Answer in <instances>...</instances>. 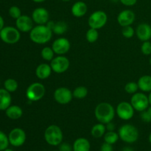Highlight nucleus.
<instances>
[{"label":"nucleus","mask_w":151,"mask_h":151,"mask_svg":"<svg viewBox=\"0 0 151 151\" xmlns=\"http://www.w3.org/2000/svg\"><path fill=\"white\" fill-rule=\"evenodd\" d=\"M122 151H134L131 147H125L122 149Z\"/></svg>","instance_id":"43"},{"label":"nucleus","mask_w":151,"mask_h":151,"mask_svg":"<svg viewBox=\"0 0 151 151\" xmlns=\"http://www.w3.org/2000/svg\"><path fill=\"white\" fill-rule=\"evenodd\" d=\"M119 1L125 6L131 7V6H134L137 4V0H120Z\"/></svg>","instance_id":"39"},{"label":"nucleus","mask_w":151,"mask_h":151,"mask_svg":"<svg viewBox=\"0 0 151 151\" xmlns=\"http://www.w3.org/2000/svg\"><path fill=\"white\" fill-rule=\"evenodd\" d=\"M100 151H113V147L112 145L109 144L107 142H104L101 145Z\"/></svg>","instance_id":"38"},{"label":"nucleus","mask_w":151,"mask_h":151,"mask_svg":"<svg viewBox=\"0 0 151 151\" xmlns=\"http://www.w3.org/2000/svg\"><path fill=\"white\" fill-rule=\"evenodd\" d=\"M88 11V6L83 1H77L71 8L72 16L76 18H81L85 16Z\"/></svg>","instance_id":"18"},{"label":"nucleus","mask_w":151,"mask_h":151,"mask_svg":"<svg viewBox=\"0 0 151 151\" xmlns=\"http://www.w3.org/2000/svg\"><path fill=\"white\" fill-rule=\"evenodd\" d=\"M3 151H13V150H11V149H5V150H3Z\"/></svg>","instance_id":"48"},{"label":"nucleus","mask_w":151,"mask_h":151,"mask_svg":"<svg viewBox=\"0 0 151 151\" xmlns=\"http://www.w3.org/2000/svg\"><path fill=\"white\" fill-rule=\"evenodd\" d=\"M12 97L10 92L5 89H0V111H5L11 105Z\"/></svg>","instance_id":"20"},{"label":"nucleus","mask_w":151,"mask_h":151,"mask_svg":"<svg viewBox=\"0 0 151 151\" xmlns=\"http://www.w3.org/2000/svg\"><path fill=\"white\" fill-rule=\"evenodd\" d=\"M72 94H73V97L78 99V100H82L88 95V89L86 87L81 86H78L77 88H75L72 91Z\"/></svg>","instance_id":"26"},{"label":"nucleus","mask_w":151,"mask_h":151,"mask_svg":"<svg viewBox=\"0 0 151 151\" xmlns=\"http://www.w3.org/2000/svg\"><path fill=\"white\" fill-rule=\"evenodd\" d=\"M46 93L45 86L41 83H33L27 87L26 97L30 102H38L44 97Z\"/></svg>","instance_id":"5"},{"label":"nucleus","mask_w":151,"mask_h":151,"mask_svg":"<svg viewBox=\"0 0 151 151\" xmlns=\"http://www.w3.org/2000/svg\"><path fill=\"white\" fill-rule=\"evenodd\" d=\"M52 72L57 74H62L66 72L70 66V61L64 55H58L50 61Z\"/></svg>","instance_id":"10"},{"label":"nucleus","mask_w":151,"mask_h":151,"mask_svg":"<svg viewBox=\"0 0 151 151\" xmlns=\"http://www.w3.org/2000/svg\"><path fill=\"white\" fill-rule=\"evenodd\" d=\"M106 131L107 130H106V125L99 122L92 127L91 130V134L93 137L96 139L101 138L105 135Z\"/></svg>","instance_id":"24"},{"label":"nucleus","mask_w":151,"mask_h":151,"mask_svg":"<svg viewBox=\"0 0 151 151\" xmlns=\"http://www.w3.org/2000/svg\"><path fill=\"white\" fill-rule=\"evenodd\" d=\"M108 16L106 12L103 10H97L90 15L88 19V24L90 28L100 29L106 24Z\"/></svg>","instance_id":"6"},{"label":"nucleus","mask_w":151,"mask_h":151,"mask_svg":"<svg viewBox=\"0 0 151 151\" xmlns=\"http://www.w3.org/2000/svg\"><path fill=\"white\" fill-rule=\"evenodd\" d=\"M5 114L11 119H19L23 115V110L18 106H10L5 110Z\"/></svg>","instance_id":"22"},{"label":"nucleus","mask_w":151,"mask_h":151,"mask_svg":"<svg viewBox=\"0 0 151 151\" xmlns=\"http://www.w3.org/2000/svg\"><path fill=\"white\" fill-rule=\"evenodd\" d=\"M33 24L34 22L32 17H29L27 15H22L19 19H16V26L21 32H30L34 27Z\"/></svg>","instance_id":"15"},{"label":"nucleus","mask_w":151,"mask_h":151,"mask_svg":"<svg viewBox=\"0 0 151 151\" xmlns=\"http://www.w3.org/2000/svg\"><path fill=\"white\" fill-rule=\"evenodd\" d=\"M139 89V86L137 83L135 82H128L125 86V92L129 94H134L137 92Z\"/></svg>","instance_id":"31"},{"label":"nucleus","mask_w":151,"mask_h":151,"mask_svg":"<svg viewBox=\"0 0 151 151\" xmlns=\"http://www.w3.org/2000/svg\"><path fill=\"white\" fill-rule=\"evenodd\" d=\"M149 63H150V64L151 65V56H150V59H149Z\"/></svg>","instance_id":"50"},{"label":"nucleus","mask_w":151,"mask_h":151,"mask_svg":"<svg viewBox=\"0 0 151 151\" xmlns=\"http://www.w3.org/2000/svg\"><path fill=\"white\" fill-rule=\"evenodd\" d=\"M111 1L114 3H116V2H118V1H120V0H111Z\"/></svg>","instance_id":"46"},{"label":"nucleus","mask_w":151,"mask_h":151,"mask_svg":"<svg viewBox=\"0 0 151 151\" xmlns=\"http://www.w3.org/2000/svg\"><path fill=\"white\" fill-rule=\"evenodd\" d=\"M106 130L108 131H114L115 129V125L112 122H109L106 125Z\"/></svg>","instance_id":"40"},{"label":"nucleus","mask_w":151,"mask_h":151,"mask_svg":"<svg viewBox=\"0 0 151 151\" xmlns=\"http://www.w3.org/2000/svg\"><path fill=\"white\" fill-rule=\"evenodd\" d=\"M32 1H34V2L35 3H41V2H44V1H45L46 0H32Z\"/></svg>","instance_id":"44"},{"label":"nucleus","mask_w":151,"mask_h":151,"mask_svg":"<svg viewBox=\"0 0 151 151\" xmlns=\"http://www.w3.org/2000/svg\"><path fill=\"white\" fill-rule=\"evenodd\" d=\"M9 139L5 134L0 131V151H3L7 148L9 145Z\"/></svg>","instance_id":"32"},{"label":"nucleus","mask_w":151,"mask_h":151,"mask_svg":"<svg viewBox=\"0 0 151 151\" xmlns=\"http://www.w3.org/2000/svg\"><path fill=\"white\" fill-rule=\"evenodd\" d=\"M73 151H89L91 145L87 139L81 137L74 142L72 145Z\"/></svg>","instance_id":"21"},{"label":"nucleus","mask_w":151,"mask_h":151,"mask_svg":"<svg viewBox=\"0 0 151 151\" xmlns=\"http://www.w3.org/2000/svg\"><path fill=\"white\" fill-rule=\"evenodd\" d=\"M136 35L139 40L144 42L151 38V26L147 23H142L136 29Z\"/></svg>","instance_id":"17"},{"label":"nucleus","mask_w":151,"mask_h":151,"mask_svg":"<svg viewBox=\"0 0 151 151\" xmlns=\"http://www.w3.org/2000/svg\"><path fill=\"white\" fill-rule=\"evenodd\" d=\"M21 34L19 29L13 27H5L0 32V38L6 44H13L19 42Z\"/></svg>","instance_id":"7"},{"label":"nucleus","mask_w":151,"mask_h":151,"mask_svg":"<svg viewBox=\"0 0 151 151\" xmlns=\"http://www.w3.org/2000/svg\"><path fill=\"white\" fill-rule=\"evenodd\" d=\"M103 137H104L105 142H107L111 145L115 144L119 139L118 133H116L114 131H107V132L105 134V135L103 136Z\"/></svg>","instance_id":"27"},{"label":"nucleus","mask_w":151,"mask_h":151,"mask_svg":"<svg viewBox=\"0 0 151 151\" xmlns=\"http://www.w3.org/2000/svg\"><path fill=\"white\" fill-rule=\"evenodd\" d=\"M149 142H150V143L151 145V133L150 134V135H149Z\"/></svg>","instance_id":"47"},{"label":"nucleus","mask_w":151,"mask_h":151,"mask_svg":"<svg viewBox=\"0 0 151 151\" xmlns=\"http://www.w3.org/2000/svg\"><path fill=\"white\" fill-rule=\"evenodd\" d=\"M9 142L14 147H20L26 141V134L22 128H16L12 130L8 135Z\"/></svg>","instance_id":"12"},{"label":"nucleus","mask_w":151,"mask_h":151,"mask_svg":"<svg viewBox=\"0 0 151 151\" xmlns=\"http://www.w3.org/2000/svg\"><path fill=\"white\" fill-rule=\"evenodd\" d=\"M61 1H65V2H67V1H70V0H61Z\"/></svg>","instance_id":"49"},{"label":"nucleus","mask_w":151,"mask_h":151,"mask_svg":"<svg viewBox=\"0 0 151 151\" xmlns=\"http://www.w3.org/2000/svg\"><path fill=\"white\" fill-rule=\"evenodd\" d=\"M139 89L142 92H150L151 91V76L150 75H143L138 80Z\"/></svg>","instance_id":"23"},{"label":"nucleus","mask_w":151,"mask_h":151,"mask_svg":"<svg viewBox=\"0 0 151 151\" xmlns=\"http://www.w3.org/2000/svg\"><path fill=\"white\" fill-rule=\"evenodd\" d=\"M136 33V31L134 28L131 26H126L122 27V34L125 38H131Z\"/></svg>","instance_id":"33"},{"label":"nucleus","mask_w":151,"mask_h":151,"mask_svg":"<svg viewBox=\"0 0 151 151\" xmlns=\"http://www.w3.org/2000/svg\"><path fill=\"white\" fill-rule=\"evenodd\" d=\"M119 139L126 143H134L139 139V131L131 124H125L119 128L118 131Z\"/></svg>","instance_id":"4"},{"label":"nucleus","mask_w":151,"mask_h":151,"mask_svg":"<svg viewBox=\"0 0 151 151\" xmlns=\"http://www.w3.org/2000/svg\"><path fill=\"white\" fill-rule=\"evenodd\" d=\"M135 109L132 106L131 103L123 101L117 105L116 109V114L118 117L122 120L128 121L133 118L134 115Z\"/></svg>","instance_id":"9"},{"label":"nucleus","mask_w":151,"mask_h":151,"mask_svg":"<svg viewBox=\"0 0 151 151\" xmlns=\"http://www.w3.org/2000/svg\"><path fill=\"white\" fill-rule=\"evenodd\" d=\"M116 114V110L111 104L106 102L100 103L96 106L94 110V115L100 123L106 125L109 122H112Z\"/></svg>","instance_id":"1"},{"label":"nucleus","mask_w":151,"mask_h":151,"mask_svg":"<svg viewBox=\"0 0 151 151\" xmlns=\"http://www.w3.org/2000/svg\"><path fill=\"white\" fill-rule=\"evenodd\" d=\"M68 25L63 21H58L55 22L54 25V27L52 29V32L55 35H61L64 34L67 31Z\"/></svg>","instance_id":"25"},{"label":"nucleus","mask_w":151,"mask_h":151,"mask_svg":"<svg viewBox=\"0 0 151 151\" xmlns=\"http://www.w3.org/2000/svg\"><path fill=\"white\" fill-rule=\"evenodd\" d=\"M4 88H5L7 91H8L9 92H14L17 90L18 86V83L16 80L13 79V78H9L7 79L4 81Z\"/></svg>","instance_id":"30"},{"label":"nucleus","mask_w":151,"mask_h":151,"mask_svg":"<svg viewBox=\"0 0 151 151\" xmlns=\"http://www.w3.org/2000/svg\"><path fill=\"white\" fill-rule=\"evenodd\" d=\"M86 38L88 42L91 43V44L96 42L99 38L98 29L89 28L86 33Z\"/></svg>","instance_id":"28"},{"label":"nucleus","mask_w":151,"mask_h":151,"mask_svg":"<svg viewBox=\"0 0 151 151\" xmlns=\"http://www.w3.org/2000/svg\"><path fill=\"white\" fill-rule=\"evenodd\" d=\"M52 31L46 24L37 25L29 32V38L37 44H45L52 38Z\"/></svg>","instance_id":"2"},{"label":"nucleus","mask_w":151,"mask_h":151,"mask_svg":"<svg viewBox=\"0 0 151 151\" xmlns=\"http://www.w3.org/2000/svg\"><path fill=\"white\" fill-rule=\"evenodd\" d=\"M54 99L58 104L66 105L73 98L72 91L66 87H59L54 91Z\"/></svg>","instance_id":"11"},{"label":"nucleus","mask_w":151,"mask_h":151,"mask_svg":"<svg viewBox=\"0 0 151 151\" xmlns=\"http://www.w3.org/2000/svg\"><path fill=\"white\" fill-rule=\"evenodd\" d=\"M148 100H149V103H150V105L151 106V91H150V92H149Z\"/></svg>","instance_id":"45"},{"label":"nucleus","mask_w":151,"mask_h":151,"mask_svg":"<svg viewBox=\"0 0 151 151\" xmlns=\"http://www.w3.org/2000/svg\"><path fill=\"white\" fill-rule=\"evenodd\" d=\"M55 23V22H53V21H50V20H49V22H47V24H46V25H47V26L48 27L50 28V29H51L52 31V29H53V27H54Z\"/></svg>","instance_id":"41"},{"label":"nucleus","mask_w":151,"mask_h":151,"mask_svg":"<svg viewBox=\"0 0 151 151\" xmlns=\"http://www.w3.org/2000/svg\"><path fill=\"white\" fill-rule=\"evenodd\" d=\"M131 103L135 111L139 112L146 110L150 106L148 96L142 92H137L133 94L131 99Z\"/></svg>","instance_id":"8"},{"label":"nucleus","mask_w":151,"mask_h":151,"mask_svg":"<svg viewBox=\"0 0 151 151\" xmlns=\"http://www.w3.org/2000/svg\"><path fill=\"white\" fill-rule=\"evenodd\" d=\"M32 19L37 25L46 24L50 20V13L44 7H37L32 11Z\"/></svg>","instance_id":"14"},{"label":"nucleus","mask_w":151,"mask_h":151,"mask_svg":"<svg viewBox=\"0 0 151 151\" xmlns=\"http://www.w3.org/2000/svg\"><path fill=\"white\" fill-rule=\"evenodd\" d=\"M140 118L142 120L145 122H151V106L150 105L149 107L146 110L143 111L141 112L140 114Z\"/></svg>","instance_id":"34"},{"label":"nucleus","mask_w":151,"mask_h":151,"mask_svg":"<svg viewBox=\"0 0 151 151\" xmlns=\"http://www.w3.org/2000/svg\"><path fill=\"white\" fill-rule=\"evenodd\" d=\"M55 52L52 48L50 47H45L41 50V55L44 60L47 61H51L54 58Z\"/></svg>","instance_id":"29"},{"label":"nucleus","mask_w":151,"mask_h":151,"mask_svg":"<svg viewBox=\"0 0 151 151\" xmlns=\"http://www.w3.org/2000/svg\"><path fill=\"white\" fill-rule=\"evenodd\" d=\"M136 19V15L131 10H124L117 16V22L121 27L131 26Z\"/></svg>","instance_id":"16"},{"label":"nucleus","mask_w":151,"mask_h":151,"mask_svg":"<svg viewBox=\"0 0 151 151\" xmlns=\"http://www.w3.org/2000/svg\"><path fill=\"white\" fill-rule=\"evenodd\" d=\"M52 48L55 54L58 55H64L70 50V41L66 38H58L53 41Z\"/></svg>","instance_id":"13"},{"label":"nucleus","mask_w":151,"mask_h":151,"mask_svg":"<svg viewBox=\"0 0 151 151\" xmlns=\"http://www.w3.org/2000/svg\"><path fill=\"white\" fill-rule=\"evenodd\" d=\"M52 69L50 64L47 63H41L37 66L35 69V75L40 80L47 79L51 75Z\"/></svg>","instance_id":"19"},{"label":"nucleus","mask_w":151,"mask_h":151,"mask_svg":"<svg viewBox=\"0 0 151 151\" xmlns=\"http://www.w3.org/2000/svg\"><path fill=\"white\" fill-rule=\"evenodd\" d=\"M4 19H3V18L0 16V32H1V29L4 27Z\"/></svg>","instance_id":"42"},{"label":"nucleus","mask_w":151,"mask_h":151,"mask_svg":"<svg viewBox=\"0 0 151 151\" xmlns=\"http://www.w3.org/2000/svg\"><path fill=\"white\" fill-rule=\"evenodd\" d=\"M59 151H73V148L69 143L63 142L59 145Z\"/></svg>","instance_id":"37"},{"label":"nucleus","mask_w":151,"mask_h":151,"mask_svg":"<svg viewBox=\"0 0 151 151\" xmlns=\"http://www.w3.org/2000/svg\"><path fill=\"white\" fill-rule=\"evenodd\" d=\"M141 52L145 55H151V42L150 41H144L141 46Z\"/></svg>","instance_id":"36"},{"label":"nucleus","mask_w":151,"mask_h":151,"mask_svg":"<svg viewBox=\"0 0 151 151\" xmlns=\"http://www.w3.org/2000/svg\"><path fill=\"white\" fill-rule=\"evenodd\" d=\"M44 137L47 144L52 146H58L63 142V134L60 127L51 125L46 128Z\"/></svg>","instance_id":"3"},{"label":"nucleus","mask_w":151,"mask_h":151,"mask_svg":"<svg viewBox=\"0 0 151 151\" xmlns=\"http://www.w3.org/2000/svg\"><path fill=\"white\" fill-rule=\"evenodd\" d=\"M53 151H57V150H53Z\"/></svg>","instance_id":"51"},{"label":"nucleus","mask_w":151,"mask_h":151,"mask_svg":"<svg viewBox=\"0 0 151 151\" xmlns=\"http://www.w3.org/2000/svg\"><path fill=\"white\" fill-rule=\"evenodd\" d=\"M9 15L13 19H15L16 20L22 16V11H21L20 8L17 6H12L9 9Z\"/></svg>","instance_id":"35"}]
</instances>
